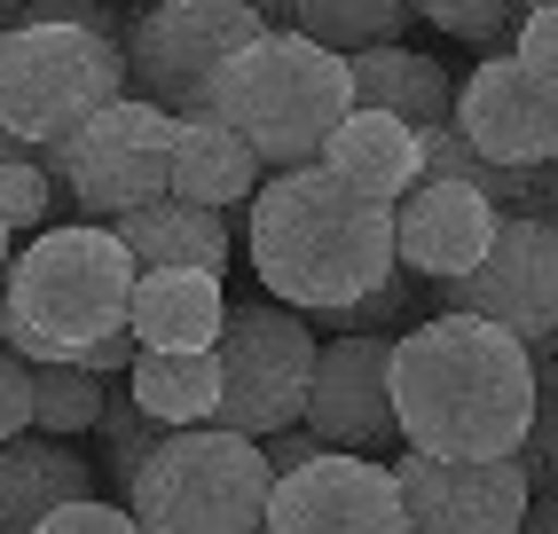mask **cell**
<instances>
[{"instance_id": "obj_19", "label": "cell", "mask_w": 558, "mask_h": 534, "mask_svg": "<svg viewBox=\"0 0 558 534\" xmlns=\"http://www.w3.org/2000/svg\"><path fill=\"white\" fill-rule=\"evenodd\" d=\"M229 315L236 307L220 299V276H205V267H142V283H134L142 347H220Z\"/></svg>"}, {"instance_id": "obj_6", "label": "cell", "mask_w": 558, "mask_h": 534, "mask_svg": "<svg viewBox=\"0 0 558 534\" xmlns=\"http://www.w3.org/2000/svg\"><path fill=\"white\" fill-rule=\"evenodd\" d=\"M126 503L150 534H268L276 464L236 425H173Z\"/></svg>"}, {"instance_id": "obj_36", "label": "cell", "mask_w": 558, "mask_h": 534, "mask_svg": "<svg viewBox=\"0 0 558 534\" xmlns=\"http://www.w3.org/2000/svg\"><path fill=\"white\" fill-rule=\"evenodd\" d=\"M519 9H558V0H519Z\"/></svg>"}, {"instance_id": "obj_29", "label": "cell", "mask_w": 558, "mask_h": 534, "mask_svg": "<svg viewBox=\"0 0 558 534\" xmlns=\"http://www.w3.org/2000/svg\"><path fill=\"white\" fill-rule=\"evenodd\" d=\"M0 433L9 440L40 433V362L16 354V347H9V362H0Z\"/></svg>"}, {"instance_id": "obj_35", "label": "cell", "mask_w": 558, "mask_h": 534, "mask_svg": "<svg viewBox=\"0 0 558 534\" xmlns=\"http://www.w3.org/2000/svg\"><path fill=\"white\" fill-rule=\"evenodd\" d=\"M252 9H259V16H268V24L283 32V0H252Z\"/></svg>"}, {"instance_id": "obj_22", "label": "cell", "mask_w": 558, "mask_h": 534, "mask_svg": "<svg viewBox=\"0 0 558 534\" xmlns=\"http://www.w3.org/2000/svg\"><path fill=\"white\" fill-rule=\"evenodd\" d=\"M354 95L369 110H393L409 126H440L457 119V80L440 71L433 56L401 48V40H378V48H354Z\"/></svg>"}, {"instance_id": "obj_31", "label": "cell", "mask_w": 558, "mask_h": 534, "mask_svg": "<svg viewBox=\"0 0 558 534\" xmlns=\"http://www.w3.org/2000/svg\"><path fill=\"white\" fill-rule=\"evenodd\" d=\"M9 24H87V32H110V40H134V24L110 0H24V9H9Z\"/></svg>"}, {"instance_id": "obj_17", "label": "cell", "mask_w": 558, "mask_h": 534, "mask_svg": "<svg viewBox=\"0 0 558 534\" xmlns=\"http://www.w3.org/2000/svg\"><path fill=\"white\" fill-rule=\"evenodd\" d=\"M323 166L339 173V181H354L362 197L401 205L409 189L425 181V126H409V119H393V110H369V102H362L354 119L330 134Z\"/></svg>"}, {"instance_id": "obj_37", "label": "cell", "mask_w": 558, "mask_h": 534, "mask_svg": "<svg viewBox=\"0 0 558 534\" xmlns=\"http://www.w3.org/2000/svg\"><path fill=\"white\" fill-rule=\"evenodd\" d=\"M9 9H24V0H9Z\"/></svg>"}, {"instance_id": "obj_25", "label": "cell", "mask_w": 558, "mask_h": 534, "mask_svg": "<svg viewBox=\"0 0 558 534\" xmlns=\"http://www.w3.org/2000/svg\"><path fill=\"white\" fill-rule=\"evenodd\" d=\"M110 409V386L87 362H40V433H95Z\"/></svg>"}, {"instance_id": "obj_16", "label": "cell", "mask_w": 558, "mask_h": 534, "mask_svg": "<svg viewBox=\"0 0 558 534\" xmlns=\"http://www.w3.org/2000/svg\"><path fill=\"white\" fill-rule=\"evenodd\" d=\"M268 158L252 149V134L236 119H220V110H190L181 119V142H173V189L197 205H252L259 189H268Z\"/></svg>"}, {"instance_id": "obj_1", "label": "cell", "mask_w": 558, "mask_h": 534, "mask_svg": "<svg viewBox=\"0 0 558 534\" xmlns=\"http://www.w3.org/2000/svg\"><path fill=\"white\" fill-rule=\"evenodd\" d=\"M543 369L519 330L440 307L393 338L401 440L425 456H519L535 433Z\"/></svg>"}, {"instance_id": "obj_27", "label": "cell", "mask_w": 558, "mask_h": 534, "mask_svg": "<svg viewBox=\"0 0 558 534\" xmlns=\"http://www.w3.org/2000/svg\"><path fill=\"white\" fill-rule=\"evenodd\" d=\"M433 32H449V40H472V48H504L519 40V0H409Z\"/></svg>"}, {"instance_id": "obj_21", "label": "cell", "mask_w": 558, "mask_h": 534, "mask_svg": "<svg viewBox=\"0 0 558 534\" xmlns=\"http://www.w3.org/2000/svg\"><path fill=\"white\" fill-rule=\"evenodd\" d=\"M126 393L158 425H213L220 393H229V369H220V347H142Z\"/></svg>"}, {"instance_id": "obj_24", "label": "cell", "mask_w": 558, "mask_h": 534, "mask_svg": "<svg viewBox=\"0 0 558 534\" xmlns=\"http://www.w3.org/2000/svg\"><path fill=\"white\" fill-rule=\"evenodd\" d=\"M102 472H110V487H119V495H134V480H142V464H150V456L166 448V433L173 425H158V416L150 409H142L134 393L119 401V393H110V409H102Z\"/></svg>"}, {"instance_id": "obj_18", "label": "cell", "mask_w": 558, "mask_h": 534, "mask_svg": "<svg viewBox=\"0 0 558 534\" xmlns=\"http://www.w3.org/2000/svg\"><path fill=\"white\" fill-rule=\"evenodd\" d=\"M80 495H95V472L80 448H63L56 433L9 440V456H0V534H40V519L80 503Z\"/></svg>"}, {"instance_id": "obj_20", "label": "cell", "mask_w": 558, "mask_h": 534, "mask_svg": "<svg viewBox=\"0 0 558 534\" xmlns=\"http://www.w3.org/2000/svg\"><path fill=\"white\" fill-rule=\"evenodd\" d=\"M119 236L134 244L142 267H205V276H229V259H236V236H229V220H220V205H197V197H158V205H142L126 220H110Z\"/></svg>"}, {"instance_id": "obj_14", "label": "cell", "mask_w": 558, "mask_h": 534, "mask_svg": "<svg viewBox=\"0 0 558 534\" xmlns=\"http://www.w3.org/2000/svg\"><path fill=\"white\" fill-rule=\"evenodd\" d=\"M457 126L504 166H558V102L519 63V48L472 63V80L457 87Z\"/></svg>"}, {"instance_id": "obj_28", "label": "cell", "mask_w": 558, "mask_h": 534, "mask_svg": "<svg viewBox=\"0 0 558 534\" xmlns=\"http://www.w3.org/2000/svg\"><path fill=\"white\" fill-rule=\"evenodd\" d=\"M417 267H393V276L369 291V299H354V307H330V315H315V323H330V330H393L401 338V323L417 315Z\"/></svg>"}, {"instance_id": "obj_9", "label": "cell", "mask_w": 558, "mask_h": 534, "mask_svg": "<svg viewBox=\"0 0 558 534\" xmlns=\"http://www.w3.org/2000/svg\"><path fill=\"white\" fill-rule=\"evenodd\" d=\"M220 369H229V393H220L213 425H236L252 440H268L283 425H307V393H315V315L291 307V299H259V307H236L229 330H220Z\"/></svg>"}, {"instance_id": "obj_2", "label": "cell", "mask_w": 558, "mask_h": 534, "mask_svg": "<svg viewBox=\"0 0 558 534\" xmlns=\"http://www.w3.org/2000/svg\"><path fill=\"white\" fill-rule=\"evenodd\" d=\"M244 244H252V267L268 283V299H291L307 315L354 307V299H369L401 267L393 205L362 197L323 158L268 173V189L252 197V236Z\"/></svg>"}, {"instance_id": "obj_5", "label": "cell", "mask_w": 558, "mask_h": 534, "mask_svg": "<svg viewBox=\"0 0 558 534\" xmlns=\"http://www.w3.org/2000/svg\"><path fill=\"white\" fill-rule=\"evenodd\" d=\"M119 95H134L126 40L87 24H9V40H0V119L40 158L80 142Z\"/></svg>"}, {"instance_id": "obj_3", "label": "cell", "mask_w": 558, "mask_h": 534, "mask_svg": "<svg viewBox=\"0 0 558 534\" xmlns=\"http://www.w3.org/2000/svg\"><path fill=\"white\" fill-rule=\"evenodd\" d=\"M142 259L110 220L40 228L9 267V347L32 362H80L95 338L134 330Z\"/></svg>"}, {"instance_id": "obj_30", "label": "cell", "mask_w": 558, "mask_h": 534, "mask_svg": "<svg viewBox=\"0 0 558 534\" xmlns=\"http://www.w3.org/2000/svg\"><path fill=\"white\" fill-rule=\"evenodd\" d=\"M40 534H150L134 519V503H110V495H80V503H63L40 519Z\"/></svg>"}, {"instance_id": "obj_8", "label": "cell", "mask_w": 558, "mask_h": 534, "mask_svg": "<svg viewBox=\"0 0 558 534\" xmlns=\"http://www.w3.org/2000/svg\"><path fill=\"white\" fill-rule=\"evenodd\" d=\"M173 142H181V110L150 95H119L80 142L56 149L48 173L87 220H126L142 205L173 197Z\"/></svg>"}, {"instance_id": "obj_26", "label": "cell", "mask_w": 558, "mask_h": 534, "mask_svg": "<svg viewBox=\"0 0 558 534\" xmlns=\"http://www.w3.org/2000/svg\"><path fill=\"white\" fill-rule=\"evenodd\" d=\"M56 189L63 181L48 173V158L9 134V166H0V220H9V236H40L48 213H56Z\"/></svg>"}, {"instance_id": "obj_11", "label": "cell", "mask_w": 558, "mask_h": 534, "mask_svg": "<svg viewBox=\"0 0 558 534\" xmlns=\"http://www.w3.org/2000/svg\"><path fill=\"white\" fill-rule=\"evenodd\" d=\"M440 307L457 315H488L504 330L535 338H558V213H511L504 236L488 244V259L472 276L440 283Z\"/></svg>"}, {"instance_id": "obj_34", "label": "cell", "mask_w": 558, "mask_h": 534, "mask_svg": "<svg viewBox=\"0 0 558 534\" xmlns=\"http://www.w3.org/2000/svg\"><path fill=\"white\" fill-rule=\"evenodd\" d=\"M519 534H558V487L535 495V511H527V526H519Z\"/></svg>"}, {"instance_id": "obj_4", "label": "cell", "mask_w": 558, "mask_h": 534, "mask_svg": "<svg viewBox=\"0 0 558 534\" xmlns=\"http://www.w3.org/2000/svg\"><path fill=\"white\" fill-rule=\"evenodd\" d=\"M220 119H236L252 134V149L268 166H307L330 149L362 95H354V56L315 40V32H259V40L229 63V80L213 95Z\"/></svg>"}, {"instance_id": "obj_13", "label": "cell", "mask_w": 558, "mask_h": 534, "mask_svg": "<svg viewBox=\"0 0 558 534\" xmlns=\"http://www.w3.org/2000/svg\"><path fill=\"white\" fill-rule=\"evenodd\" d=\"M307 425L330 448H378L401 440V409H393V330H339L323 347L315 393H307Z\"/></svg>"}, {"instance_id": "obj_23", "label": "cell", "mask_w": 558, "mask_h": 534, "mask_svg": "<svg viewBox=\"0 0 558 534\" xmlns=\"http://www.w3.org/2000/svg\"><path fill=\"white\" fill-rule=\"evenodd\" d=\"M417 16L409 0H283V24L291 32H315L330 48H378V40H401V24Z\"/></svg>"}, {"instance_id": "obj_12", "label": "cell", "mask_w": 558, "mask_h": 534, "mask_svg": "<svg viewBox=\"0 0 558 534\" xmlns=\"http://www.w3.org/2000/svg\"><path fill=\"white\" fill-rule=\"evenodd\" d=\"M268 534H409L401 472L369 448H323L307 472L276 480Z\"/></svg>"}, {"instance_id": "obj_32", "label": "cell", "mask_w": 558, "mask_h": 534, "mask_svg": "<svg viewBox=\"0 0 558 534\" xmlns=\"http://www.w3.org/2000/svg\"><path fill=\"white\" fill-rule=\"evenodd\" d=\"M519 63H527L535 71V80H543V95L558 102V9H527V16H519Z\"/></svg>"}, {"instance_id": "obj_15", "label": "cell", "mask_w": 558, "mask_h": 534, "mask_svg": "<svg viewBox=\"0 0 558 534\" xmlns=\"http://www.w3.org/2000/svg\"><path fill=\"white\" fill-rule=\"evenodd\" d=\"M504 220L511 213L488 197V189H472V181H417L393 205L401 267H417V276H433V283H457V276H472V267L488 259V244L504 236Z\"/></svg>"}, {"instance_id": "obj_7", "label": "cell", "mask_w": 558, "mask_h": 534, "mask_svg": "<svg viewBox=\"0 0 558 534\" xmlns=\"http://www.w3.org/2000/svg\"><path fill=\"white\" fill-rule=\"evenodd\" d=\"M276 32L252 0H150L134 16V40H126V63H134V95H150L166 110H213L229 63Z\"/></svg>"}, {"instance_id": "obj_10", "label": "cell", "mask_w": 558, "mask_h": 534, "mask_svg": "<svg viewBox=\"0 0 558 534\" xmlns=\"http://www.w3.org/2000/svg\"><path fill=\"white\" fill-rule=\"evenodd\" d=\"M409 534H519L535 511V480L519 456H401Z\"/></svg>"}, {"instance_id": "obj_33", "label": "cell", "mask_w": 558, "mask_h": 534, "mask_svg": "<svg viewBox=\"0 0 558 534\" xmlns=\"http://www.w3.org/2000/svg\"><path fill=\"white\" fill-rule=\"evenodd\" d=\"M259 448H268V464H276V480H283V472H307V464H315V456H323L330 440H323L315 425H283V433H268Z\"/></svg>"}]
</instances>
